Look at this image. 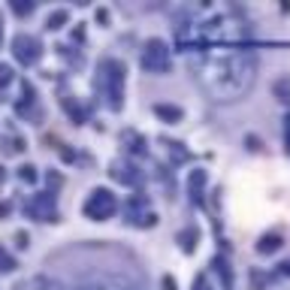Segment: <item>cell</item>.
I'll return each mask as SVG.
<instances>
[{
    "label": "cell",
    "mask_w": 290,
    "mask_h": 290,
    "mask_svg": "<svg viewBox=\"0 0 290 290\" xmlns=\"http://www.w3.org/2000/svg\"><path fill=\"white\" fill-rule=\"evenodd\" d=\"M197 79L218 103L242 100L257 79V58L248 46H206L197 58Z\"/></svg>",
    "instance_id": "obj_1"
},
{
    "label": "cell",
    "mask_w": 290,
    "mask_h": 290,
    "mask_svg": "<svg viewBox=\"0 0 290 290\" xmlns=\"http://www.w3.org/2000/svg\"><path fill=\"white\" fill-rule=\"evenodd\" d=\"M124 64L118 58H103L97 64V76H94V88L100 91V97L106 100V106L118 112L124 103Z\"/></svg>",
    "instance_id": "obj_2"
},
{
    "label": "cell",
    "mask_w": 290,
    "mask_h": 290,
    "mask_svg": "<svg viewBox=\"0 0 290 290\" xmlns=\"http://www.w3.org/2000/svg\"><path fill=\"white\" fill-rule=\"evenodd\" d=\"M85 218H91V221H109L115 212H118V197L109 191V188H94L82 206Z\"/></svg>",
    "instance_id": "obj_3"
},
{
    "label": "cell",
    "mask_w": 290,
    "mask_h": 290,
    "mask_svg": "<svg viewBox=\"0 0 290 290\" xmlns=\"http://www.w3.org/2000/svg\"><path fill=\"white\" fill-rule=\"evenodd\" d=\"M139 64H142L145 72L163 76V72L169 70V64H172V58H169V46L160 40V36H151V40L142 46V58H139Z\"/></svg>",
    "instance_id": "obj_4"
},
{
    "label": "cell",
    "mask_w": 290,
    "mask_h": 290,
    "mask_svg": "<svg viewBox=\"0 0 290 290\" xmlns=\"http://www.w3.org/2000/svg\"><path fill=\"white\" fill-rule=\"evenodd\" d=\"M79 290H142V284L124 272H97Z\"/></svg>",
    "instance_id": "obj_5"
},
{
    "label": "cell",
    "mask_w": 290,
    "mask_h": 290,
    "mask_svg": "<svg viewBox=\"0 0 290 290\" xmlns=\"http://www.w3.org/2000/svg\"><path fill=\"white\" fill-rule=\"evenodd\" d=\"M12 55H15L18 64L33 67L36 61L43 58V46H40V40H36V36H30V33H15V36H12Z\"/></svg>",
    "instance_id": "obj_6"
},
{
    "label": "cell",
    "mask_w": 290,
    "mask_h": 290,
    "mask_svg": "<svg viewBox=\"0 0 290 290\" xmlns=\"http://www.w3.org/2000/svg\"><path fill=\"white\" fill-rule=\"evenodd\" d=\"M127 221L133 227H154L157 224V215L148 209V200H145V197H133L127 203Z\"/></svg>",
    "instance_id": "obj_7"
},
{
    "label": "cell",
    "mask_w": 290,
    "mask_h": 290,
    "mask_svg": "<svg viewBox=\"0 0 290 290\" xmlns=\"http://www.w3.org/2000/svg\"><path fill=\"white\" fill-rule=\"evenodd\" d=\"M109 175H112L115 181H121V185H130V188L142 181V172H139L133 163H127V160H115L112 169H109Z\"/></svg>",
    "instance_id": "obj_8"
},
{
    "label": "cell",
    "mask_w": 290,
    "mask_h": 290,
    "mask_svg": "<svg viewBox=\"0 0 290 290\" xmlns=\"http://www.w3.org/2000/svg\"><path fill=\"white\" fill-rule=\"evenodd\" d=\"M27 212L36 218V221H49V218H55V197H52V194L33 197V200L27 203Z\"/></svg>",
    "instance_id": "obj_9"
},
{
    "label": "cell",
    "mask_w": 290,
    "mask_h": 290,
    "mask_svg": "<svg viewBox=\"0 0 290 290\" xmlns=\"http://www.w3.org/2000/svg\"><path fill=\"white\" fill-rule=\"evenodd\" d=\"M154 115H157L160 121H166V124H178L181 118H185V112H181L178 106H172V103H157V106H154Z\"/></svg>",
    "instance_id": "obj_10"
},
{
    "label": "cell",
    "mask_w": 290,
    "mask_h": 290,
    "mask_svg": "<svg viewBox=\"0 0 290 290\" xmlns=\"http://www.w3.org/2000/svg\"><path fill=\"white\" fill-rule=\"evenodd\" d=\"M121 139L127 142V151H130V154H145V148H148L145 136H142V133H136V130H124V133H121Z\"/></svg>",
    "instance_id": "obj_11"
},
{
    "label": "cell",
    "mask_w": 290,
    "mask_h": 290,
    "mask_svg": "<svg viewBox=\"0 0 290 290\" xmlns=\"http://www.w3.org/2000/svg\"><path fill=\"white\" fill-rule=\"evenodd\" d=\"M197 239H200V230H197V227H185V230L178 233L181 251H185V254H194V248H197Z\"/></svg>",
    "instance_id": "obj_12"
},
{
    "label": "cell",
    "mask_w": 290,
    "mask_h": 290,
    "mask_svg": "<svg viewBox=\"0 0 290 290\" xmlns=\"http://www.w3.org/2000/svg\"><path fill=\"white\" fill-rule=\"evenodd\" d=\"M281 245H284V242H281V236H278V233H266V236H260L257 251H260V254H275Z\"/></svg>",
    "instance_id": "obj_13"
},
{
    "label": "cell",
    "mask_w": 290,
    "mask_h": 290,
    "mask_svg": "<svg viewBox=\"0 0 290 290\" xmlns=\"http://www.w3.org/2000/svg\"><path fill=\"white\" fill-rule=\"evenodd\" d=\"M203 185H206V169H194L191 172V200L203 203Z\"/></svg>",
    "instance_id": "obj_14"
},
{
    "label": "cell",
    "mask_w": 290,
    "mask_h": 290,
    "mask_svg": "<svg viewBox=\"0 0 290 290\" xmlns=\"http://www.w3.org/2000/svg\"><path fill=\"white\" fill-rule=\"evenodd\" d=\"M67 21H70V12H67V9H55V12H49L46 27H49V30H61Z\"/></svg>",
    "instance_id": "obj_15"
},
{
    "label": "cell",
    "mask_w": 290,
    "mask_h": 290,
    "mask_svg": "<svg viewBox=\"0 0 290 290\" xmlns=\"http://www.w3.org/2000/svg\"><path fill=\"white\" fill-rule=\"evenodd\" d=\"M275 97H278L284 106L290 103V79H278V82H275Z\"/></svg>",
    "instance_id": "obj_16"
},
{
    "label": "cell",
    "mask_w": 290,
    "mask_h": 290,
    "mask_svg": "<svg viewBox=\"0 0 290 290\" xmlns=\"http://www.w3.org/2000/svg\"><path fill=\"white\" fill-rule=\"evenodd\" d=\"M163 145H166V151H172L175 160H188V151L181 148V142H175V139H163Z\"/></svg>",
    "instance_id": "obj_17"
},
{
    "label": "cell",
    "mask_w": 290,
    "mask_h": 290,
    "mask_svg": "<svg viewBox=\"0 0 290 290\" xmlns=\"http://www.w3.org/2000/svg\"><path fill=\"white\" fill-rule=\"evenodd\" d=\"M18 178H21V181H27V185H33V181H36V166L24 163V166L18 169Z\"/></svg>",
    "instance_id": "obj_18"
},
{
    "label": "cell",
    "mask_w": 290,
    "mask_h": 290,
    "mask_svg": "<svg viewBox=\"0 0 290 290\" xmlns=\"http://www.w3.org/2000/svg\"><path fill=\"white\" fill-rule=\"evenodd\" d=\"M12 82V67L9 64H0V88H6Z\"/></svg>",
    "instance_id": "obj_19"
},
{
    "label": "cell",
    "mask_w": 290,
    "mask_h": 290,
    "mask_svg": "<svg viewBox=\"0 0 290 290\" xmlns=\"http://www.w3.org/2000/svg\"><path fill=\"white\" fill-rule=\"evenodd\" d=\"M15 269V260L9 257L6 251H0V272H12Z\"/></svg>",
    "instance_id": "obj_20"
},
{
    "label": "cell",
    "mask_w": 290,
    "mask_h": 290,
    "mask_svg": "<svg viewBox=\"0 0 290 290\" xmlns=\"http://www.w3.org/2000/svg\"><path fill=\"white\" fill-rule=\"evenodd\" d=\"M194 290H212L209 278H206V275H197V278H194Z\"/></svg>",
    "instance_id": "obj_21"
},
{
    "label": "cell",
    "mask_w": 290,
    "mask_h": 290,
    "mask_svg": "<svg viewBox=\"0 0 290 290\" xmlns=\"http://www.w3.org/2000/svg\"><path fill=\"white\" fill-rule=\"evenodd\" d=\"M12 9L18 15H27V12H33V3H12Z\"/></svg>",
    "instance_id": "obj_22"
},
{
    "label": "cell",
    "mask_w": 290,
    "mask_h": 290,
    "mask_svg": "<svg viewBox=\"0 0 290 290\" xmlns=\"http://www.w3.org/2000/svg\"><path fill=\"white\" fill-rule=\"evenodd\" d=\"M160 287H163V290H175V278H172V275H163V278H160Z\"/></svg>",
    "instance_id": "obj_23"
},
{
    "label": "cell",
    "mask_w": 290,
    "mask_h": 290,
    "mask_svg": "<svg viewBox=\"0 0 290 290\" xmlns=\"http://www.w3.org/2000/svg\"><path fill=\"white\" fill-rule=\"evenodd\" d=\"M278 275H290V260H284V263H278Z\"/></svg>",
    "instance_id": "obj_24"
},
{
    "label": "cell",
    "mask_w": 290,
    "mask_h": 290,
    "mask_svg": "<svg viewBox=\"0 0 290 290\" xmlns=\"http://www.w3.org/2000/svg\"><path fill=\"white\" fill-rule=\"evenodd\" d=\"M15 242H18V248H27V233H18Z\"/></svg>",
    "instance_id": "obj_25"
},
{
    "label": "cell",
    "mask_w": 290,
    "mask_h": 290,
    "mask_svg": "<svg viewBox=\"0 0 290 290\" xmlns=\"http://www.w3.org/2000/svg\"><path fill=\"white\" fill-rule=\"evenodd\" d=\"M284 142H287V154H290V118H287V130H284Z\"/></svg>",
    "instance_id": "obj_26"
},
{
    "label": "cell",
    "mask_w": 290,
    "mask_h": 290,
    "mask_svg": "<svg viewBox=\"0 0 290 290\" xmlns=\"http://www.w3.org/2000/svg\"><path fill=\"white\" fill-rule=\"evenodd\" d=\"M97 21H103V24H106V21H109V12H106V9H97Z\"/></svg>",
    "instance_id": "obj_27"
},
{
    "label": "cell",
    "mask_w": 290,
    "mask_h": 290,
    "mask_svg": "<svg viewBox=\"0 0 290 290\" xmlns=\"http://www.w3.org/2000/svg\"><path fill=\"white\" fill-rule=\"evenodd\" d=\"M0 40H3V21H0Z\"/></svg>",
    "instance_id": "obj_28"
},
{
    "label": "cell",
    "mask_w": 290,
    "mask_h": 290,
    "mask_svg": "<svg viewBox=\"0 0 290 290\" xmlns=\"http://www.w3.org/2000/svg\"><path fill=\"white\" fill-rule=\"evenodd\" d=\"M0 181H3V166H0Z\"/></svg>",
    "instance_id": "obj_29"
}]
</instances>
